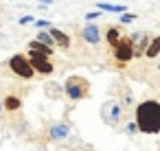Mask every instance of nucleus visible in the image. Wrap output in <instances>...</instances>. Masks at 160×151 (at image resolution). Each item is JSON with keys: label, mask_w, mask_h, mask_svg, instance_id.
Instances as JSON below:
<instances>
[{"label": "nucleus", "mask_w": 160, "mask_h": 151, "mask_svg": "<svg viewBox=\"0 0 160 151\" xmlns=\"http://www.w3.org/2000/svg\"><path fill=\"white\" fill-rule=\"evenodd\" d=\"M136 125L142 134H158L160 131V101H142L136 105Z\"/></svg>", "instance_id": "obj_1"}, {"label": "nucleus", "mask_w": 160, "mask_h": 151, "mask_svg": "<svg viewBox=\"0 0 160 151\" xmlns=\"http://www.w3.org/2000/svg\"><path fill=\"white\" fill-rule=\"evenodd\" d=\"M64 94H66L70 101H81V99H86V96L90 94V83H88V79L77 77V75L68 77L66 83H64Z\"/></svg>", "instance_id": "obj_2"}, {"label": "nucleus", "mask_w": 160, "mask_h": 151, "mask_svg": "<svg viewBox=\"0 0 160 151\" xmlns=\"http://www.w3.org/2000/svg\"><path fill=\"white\" fill-rule=\"evenodd\" d=\"M9 68H11V72L16 75V77H20V79H33L35 77V70L31 68V64H29V59H27V55H20V53H16V55H11L9 57Z\"/></svg>", "instance_id": "obj_3"}, {"label": "nucleus", "mask_w": 160, "mask_h": 151, "mask_svg": "<svg viewBox=\"0 0 160 151\" xmlns=\"http://www.w3.org/2000/svg\"><path fill=\"white\" fill-rule=\"evenodd\" d=\"M27 59H29L31 68L35 70V75H53V72H55V66H53L51 57H46V55H42V53L27 51Z\"/></svg>", "instance_id": "obj_4"}, {"label": "nucleus", "mask_w": 160, "mask_h": 151, "mask_svg": "<svg viewBox=\"0 0 160 151\" xmlns=\"http://www.w3.org/2000/svg\"><path fill=\"white\" fill-rule=\"evenodd\" d=\"M101 118H103L105 125L116 127L121 123V118H123V105L116 103V101H105L101 105Z\"/></svg>", "instance_id": "obj_5"}, {"label": "nucleus", "mask_w": 160, "mask_h": 151, "mask_svg": "<svg viewBox=\"0 0 160 151\" xmlns=\"http://www.w3.org/2000/svg\"><path fill=\"white\" fill-rule=\"evenodd\" d=\"M112 53H114V59L116 61H121V64H127L132 57H134V42L129 40V37H121V42L112 48Z\"/></svg>", "instance_id": "obj_6"}, {"label": "nucleus", "mask_w": 160, "mask_h": 151, "mask_svg": "<svg viewBox=\"0 0 160 151\" xmlns=\"http://www.w3.org/2000/svg\"><path fill=\"white\" fill-rule=\"evenodd\" d=\"M81 37H83V42H86V44L97 46V44L101 42V29H99V24L88 22V24L81 29Z\"/></svg>", "instance_id": "obj_7"}, {"label": "nucleus", "mask_w": 160, "mask_h": 151, "mask_svg": "<svg viewBox=\"0 0 160 151\" xmlns=\"http://www.w3.org/2000/svg\"><path fill=\"white\" fill-rule=\"evenodd\" d=\"M48 33H51V37L55 40V46H59V48H64V51H68V48H70V37H68L62 29L51 27V29H48Z\"/></svg>", "instance_id": "obj_8"}, {"label": "nucleus", "mask_w": 160, "mask_h": 151, "mask_svg": "<svg viewBox=\"0 0 160 151\" xmlns=\"http://www.w3.org/2000/svg\"><path fill=\"white\" fill-rule=\"evenodd\" d=\"M68 134H70V129H68L66 123H55V125L48 127V138L51 140H64V138H68Z\"/></svg>", "instance_id": "obj_9"}, {"label": "nucleus", "mask_w": 160, "mask_h": 151, "mask_svg": "<svg viewBox=\"0 0 160 151\" xmlns=\"http://www.w3.org/2000/svg\"><path fill=\"white\" fill-rule=\"evenodd\" d=\"M101 13H116V16H121V13H127V5H112V2H97L94 5Z\"/></svg>", "instance_id": "obj_10"}, {"label": "nucleus", "mask_w": 160, "mask_h": 151, "mask_svg": "<svg viewBox=\"0 0 160 151\" xmlns=\"http://www.w3.org/2000/svg\"><path fill=\"white\" fill-rule=\"evenodd\" d=\"M160 55V35H156L151 42H149V46L145 48V57L147 59H156Z\"/></svg>", "instance_id": "obj_11"}, {"label": "nucleus", "mask_w": 160, "mask_h": 151, "mask_svg": "<svg viewBox=\"0 0 160 151\" xmlns=\"http://www.w3.org/2000/svg\"><path fill=\"white\" fill-rule=\"evenodd\" d=\"M121 37H123V33H121V29H118V27H110V29H108V33H105V42H108L112 48L121 42Z\"/></svg>", "instance_id": "obj_12"}, {"label": "nucleus", "mask_w": 160, "mask_h": 151, "mask_svg": "<svg viewBox=\"0 0 160 151\" xmlns=\"http://www.w3.org/2000/svg\"><path fill=\"white\" fill-rule=\"evenodd\" d=\"M27 48H29V51H35V53H42V55H46V57H53V48L46 46V44H42V42H38V40H31Z\"/></svg>", "instance_id": "obj_13"}, {"label": "nucleus", "mask_w": 160, "mask_h": 151, "mask_svg": "<svg viewBox=\"0 0 160 151\" xmlns=\"http://www.w3.org/2000/svg\"><path fill=\"white\" fill-rule=\"evenodd\" d=\"M20 107H22V101L13 94H7V99L2 101V110H7V112H18Z\"/></svg>", "instance_id": "obj_14"}, {"label": "nucleus", "mask_w": 160, "mask_h": 151, "mask_svg": "<svg viewBox=\"0 0 160 151\" xmlns=\"http://www.w3.org/2000/svg\"><path fill=\"white\" fill-rule=\"evenodd\" d=\"M35 40H38V42H42V44H46V46H51V48L55 46V40L51 37V33H48V31H40Z\"/></svg>", "instance_id": "obj_15"}, {"label": "nucleus", "mask_w": 160, "mask_h": 151, "mask_svg": "<svg viewBox=\"0 0 160 151\" xmlns=\"http://www.w3.org/2000/svg\"><path fill=\"white\" fill-rule=\"evenodd\" d=\"M62 92H64V88H62V85H57V83H46V94H48V96L57 99Z\"/></svg>", "instance_id": "obj_16"}, {"label": "nucleus", "mask_w": 160, "mask_h": 151, "mask_svg": "<svg viewBox=\"0 0 160 151\" xmlns=\"http://www.w3.org/2000/svg\"><path fill=\"white\" fill-rule=\"evenodd\" d=\"M33 24H35V29H40V31H48V29H51V22H48V20H44V18L35 20Z\"/></svg>", "instance_id": "obj_17"}, {"label": "nucleus", "mask_w": 160, "mask_h": 151, "mask_svg": "<svg viewBox=\"0 0 160 151\" xmlns=\"http://www.w3.org/2000/svg\"><path fill=\"white\" fill-rule=\"evenodd\" d=\"M101 16H103V13H101L99 9H97V11H88V13H86V22H97Z\"/></svg>", "instance_id": "obj_18"}, {"label": "nucleus", "mask_w": 160, "mask_h": 151, "mask_svg": "<svg viewBox=\"0 0 160 151\" xmlns=\"http://www.w3.org/2000/svg\"><path fill=\"white\" fill-rule=\"evenodd\" d=\"M134 20H136L134 13H129V11H127V13H121V24H129V22H134Z\"/></svg>", "instance_id": "obj_19"}, {"label": "nucleus", "mask_w": 160, "mask_h": 151, "mask_svg": "<svg viewBox=\"0 0 160 151\" xmlns=\"http://www.w3.org/2000/svg\"><path fill=\"white\" fill-rule=\"evenodd\" d=\"M125 131H127L129 136H134V134L138 131V125H136V120H129V123L125 125Z\"/></svg>", "instance_id": "obj_20"}, {"label": "nucleus", "mask_w": 160, "mask_h": 151, "mask_svg": "<svg viewBox=\"0 0 160 151\" xmlns=\"http://www.w3.org/2000/svg\"><path fill=\"white\" fill-rule=\"evenodd\" d=\"M31 22H35L33 16H22V18L18 20V24H22V27H27V24H31Z\"/></svg>", "instance_id": "obj_21"}, {"label": "nucleus", "mask_w": 160, "mask_h": 151, "mask_svg": "<svg viewBox=\"0 0 160 151\" xmlns=\"http://www.w3.org/2000/svg\"><path fill=\"white\" fill-rule=\"evenodd\" d=\"M132 101H134L132 94H125V96H123V103H125V105H132Z\"/></svg>", "instance_id": "obj_22"}, {"label": "nucleus", "mask_w": 160, "mask_h": 151, "mask_svg": "<svg viewBox=\"0 0 160 151\" xmlns=\"http://www.w3.org/2000/svg\"><path fill=\"white\" fill-rule=\"evenodd\" d=\"M38 2L44 5V7H51V5H53V0H38Z\"/></svg>", "instance_id": "obj_23"}, {"label": "nucleus", "mask_w": 160, "mask_h": 151, "mask_svg": "<svg viewBox=\"0 0 160 151\" xmlns=\"http://www.w3.org/2000/svg\"><path fill=\"white\" fill-rule=\"evenodd\" d=\"M0 112H2V103H0Z\"/></svg>", "instance_id": "obj_24"}]
</instances>
